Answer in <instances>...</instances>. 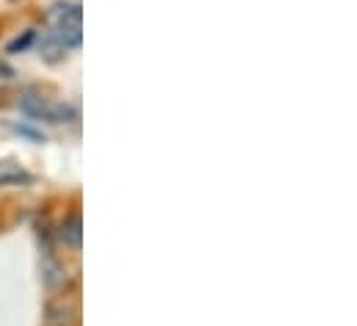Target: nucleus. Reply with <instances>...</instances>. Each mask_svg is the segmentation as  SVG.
<instances>
[{"mask_svg": "<svg viewBox=\"0 0 357 326\" xmlns=\"http://www.w3.org/2000/svg\"><path fill=\"white\" fill-rule=\"evenodd\" d=\"M75 318V307L67 302H56L47 307V326H70Z\"/></svg>", "mask_w": 357, "mask_h": 326, "instance_id": "20e7f679", "label": "nucleus"}, {"mask_svg": "<svg viewBox=\"0 0 357 326\" xmlns=\"http://www.w3.org/2000/svg\"><path fill=\"white\" fill-rule=\"evenodd\" d=\"M61 241L73 249L81 246V216H70L64 224H61Z\"/></svg>", "mask_w": 357, "mask_h": 326, "instance_id": "39448f33", "label": "nucleus"}, {"mask_svg": "<svg viewBox=\"0 0 357 326\" xmlns=\"http://www.w3.org/2000/svg\"><path fill=\"white\" fill-rule=\"evenodd\" d=\"M59 274H61V268H59L53 260H47V263H45V282H47V285L61 282V277H59Z\"/></svg>", "mask_w": 357, "mask_h": 326, "instance_id": "0eeeda50", "label": "nucleus"}, {"mask_svg": "<svg viewBox=\"0 0 357 326\" xmlns=\"http://www.w3.org/2000/svg\"><path fill=\"white\" fill-rule=\"evenodd\" d=\"M39 56H42V61H47V64H59V61L67 59V47H64L61 39L50 31V33H45L42 42H39Z\"/></svg>", "mask_w": 357, "mask_h": 326, "instance_id": "f03ea898", "label": "nucleus"}, {"mask_svg": "<svg viewBox=\"0 0 357 326\" xmlns=\"http://www.w3.org/2000/svg\"><path fill=\"white\" fill-rule=\"evenodd\" d=\"M31 39H33V33H31V31H28V33H25V36H22V39H14V42H11V45H8V50H11V53H14V50H22V47H25V45H28V42H31Z\"/></svg>", "mask_w": 357, "mask_h": 326, "instance_id": "6e6552de", "label": "nucleus"}, {"mask_svg": "<svg viewBox=\"0 0 357 326\" xmlns=\"http://www.w3.org/2000/svg\"><path fill=\"white\" fill-rule=\"evenodd\" d=\"M47 25L53 31L61 25H81V6L78 3H53L47 8Z\"/></svg>", "mask_w": 357, "mask_h": 326, "instance_id": "f257e3e1", "label": "nucleus"}, {"mask_svg": "<svg viewBox=\"0 0 357 326\" xmlns=\"http://www.w3.org/2000/svg\"><path fill=\"white\" fill-rule=\"evenodd\" d=\"M20 183H31V174L14 161H0V188L3 185H20Z\"/></svg>", "mask_w": 357, "mask_h": 326, "instance_id": "7ed1b4c3", "label": "nucleus"}, {"mask_svg": "<svg viewBox=\"0 0 357 326\" xmlns=\"http://www.w3.org/2000/svg\"><path fill=\"white\" fill-rule=\"evenodd\" d=\"M11 75H14V70H11L6 61H0V81H8Z\"/></svg>", "mask_w": 357, "mask_h": 326, "instance_id": "1a4fd4ad", "label": "nucleus"}, {"mask_svg": "<svg viewBox=\"0 0 357 326\" xmlns=\"http://www.w3.org/2000/svg\"><path fill=\"white\" fill-rule=\"evenodd\" d=\"M53 33L61 39V45H64L67 50H70V47H78V45H81V39H84L81 25H61V28H56Z\"/></svg>", "mask_w": 357, "mask_h": 326, "instance_id": "423d86ee", "label": "nucleus"}]
</instances>
